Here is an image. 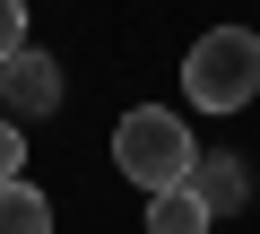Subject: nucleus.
<instances>
[{
  "mask_svg": "<svg viewBox=\"0 0 260 234\" xmlns=\"http://www.w3.org/2000/svg\"><path fill=\"white\" fill-rule=\"evenodd\" d=\"M182 87H191L200 113H243L260 95V35L251 26H208L182 52Z\"/></svg>",
  "mask_w": 260,
  "mask_h": 234,
  "instance_id": "f257e3e1",
  "label": "nucleus"
},
{
  "mask_svg": "<svg viewBox=\"0 0 260 234\" xmlns=\"http://www.w3.org/2000/svg\"><path fill=\"white\" fill-rule=\"evenodd\" d=\"M26 174V139H18V122H0V182H18Z\"/></svg>",
  "mask_w": 260,
  "mask_h": 234,
  "instance_id": "6e6552de",
  "label": "nucleus"
},
{
  "mask_svg": "<svg viewBox=\"0 0 260 234\" xmlns=\"http://www.w3.org/2000/svg\"><path fill=\"white\" fill-rule=\"evenodd\" d=\"M0 234H52V199L18 174V182H0Z\"/></svg>",
  "mask_w": 260,
  "mask_h": 234,
  "instance_id": "39448f33",
  "label": "nucleus"
},
{
  "mask_svg": "<svg viewBox=\"0 0 260 234\" xmlns=\"http://www.w3.org/2000/svg\"><path fill=\"white\" fill-rule=\"evenodd\" d=\"M61 104V70H52V52H9L0 61V113H52Z\"/></svg>",
  "mask_w": 260,
  "mask_h": 234,
  "instance_id": "7ed1b4c3",
  "label": "nucleus"
},
{
  "mask_svg": "<svg viewBox=\"0 0 260 234\" xmlns=\"http://www.w3.org/2000/svg\"><path fill=\"white\" fill-rule=\"evenodd\" d=\"M26 52V0H0V61Z\"/></svg>",
  "mask_w": 260,
  "mask_h": 234,
  "instance_id": "0eeeda50",
  "label": "nucleus"
},
{
  "mask_svg": "<svg viewBox=\"0 0 260 234\" xmlns=\"http://www.w3.org/2000/svg\"><path fill=\"white\" fill-rule=\"evenodd\" d=\"M113 165L139 182V191H174V182H191V165H200L191 122H182V113H165V104L121 113V130H113Z\"/></svg>",
  "mask_w": 260,
  "mask_h": 234,
  "instance_id": "f03ea898",
  "label": "nucleus"
},
{
  "mask_svg": "<svg viewBox=\"0 0 260 234\" xmlns=\"http://www.w3.org/2000/svg\"><path fill=\"white\" fill-rule=\"evenodd\" d=\"M191 191H200L208 208H243V191H251V174H243L234 156H200V165H191Z\"/></svg>",
  "mask_w": 260,
  "mask_h": 234,
  "instance_id": "423d86ee",
  "label": "nucleus"
},
{
  "mask_svg": "<svg viewBox=\"0 0 260 234\" xmlns=\"http://www.w3.org/2000/svg\"><path fill=\"white\" fill-rule=\"evenodd\" d=\"M217 225V208L191 191V182H174V191H148V234H208Z\"/></svg>",
  "mask_w": 260,
  "mask_h": 234,
  "instance_id": "20e7f679",
  "label": "nucleus"
}]
</instances>
